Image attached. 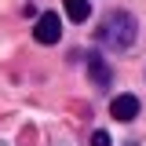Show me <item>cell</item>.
Listing matches in <instances>:
<instances>
[{
    "mask_svg": "<svg viewBox=\"0 0 146 146\" xmlns=\"http://www.w3.org/2000/svg\"><path fill=\"white\" fill-rule=\"evenodd\" d=\"M99 44L102 48H110V51L124 55L135 48V40H139V22H135V15L131 11H110L102 22H99Z\"/></svg>",
    "mask_w": 146,
    "mask_h": 146,
    "instance_id": "1",
    "label": "cell"
},
{
    "mask_svg": "<svg viewBox=\"0 0 146 146\" xmlns=\"http://www.w3.org/2000/svg\"><path fill=\"white\" fill-rule=\"evenodd\" d=\"M33 40L36 44H58L62 40V18L55 11H44L36 18V26H33Z\"/></svg>",
    "mask_w": 146,
    "mask_h": 146,
    "instance_id": "2",
    "label": "cell"
},
{
    "mask_svg": "<svg viewBox=\"0 0 146 146\" xmlns=\"http://www.w3.org/2000/svg\"><path fill=\"white\" fill-rule=\"evenodd\" d=\"M110 117L113 121H135L139 117V99L124 91V95H113V102H110Z\"/></svg>",
    "mask_w": 146,
    "mask_h": 146,
    "instance_id": "3",
    "label": "cell"
},
{
    "mask_svg": "<svg viewBox=\"0 0 146 146\" xmlns=\"http://www.w3.org/2000/svg\"><path fill=\"white\" fill-rule=\"evenodd\" d=\"M84 62H88V77L95 80V84H102V88H106L110 80H113V73H110V66L102 62V58H99V55H84Z\"/></svg>",
    "mask_w": 146,
    "mask_h": 146,
    "instance_id": "4",
    "label": "cell"
},
{
    "mask_svg": "<svg viewBox=\"0 0 146 146\" xmlns=\"http://www.w3.org/2000/svg\"><path fill=\"white\" fill-rule=\"evenodd\" d=\"M62 7H66V18H73V22H88V15H91L88 0H62Z\"/></svg>",
    "mask_w": 146,
    "mask_h": 146,
    "instance_id": "5",
    "label": "cell"
},
{
    "mask_svg": "<svg viewBox=\"0 0 146 146\" xmlns=\"http://www.w3.org/2000/svg\"><path fill=\"white\" fill-rule=\"evenodd\" d=\"M91 146H113V143H110V131H102V128H99V131L91 135Z\"/></svg>",
    "mask_w": 146,
    "mask_h": 146,
    "instance_id": "6",
    "label": "cell"
}]
</instances>
